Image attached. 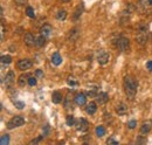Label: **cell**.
I'll return each mask as SVG.
<instances>
[{"instance_id":"39","label":"cell","mask_w":152,"mask_h":145,"mask_svg":"<svg viewBox=\"0 0 152 145\" xmlns=\"http://www.w3.org/2000/svg\"><path fill=\"white\" fill-rule=\"evenodd\" d=\"M146 68H148L149 70H152V61H149V62L146 63Z\"/></svg>"},{"instance_id":"11","label":"cell","mask_w":152,"mask_h":145,"mask_svg":"<svg viewBox=\"0 0 152 145\" xmlns=\"http://www.w3.org/2000/svg\"><path fill=\"white\" fill-rule=\"evenodd\" d=\"M152 127V121H146V122H144L143 124H142V127H140V133L142 135H146V133H149L150 132V130H151Z\"/></svg>"},{"instance_id":"28","label":"cell","mask_w":152,"mask_h":145,"mask_svg":"<svg viewBox=\"0 0 152 145\" xmlns=\"http://www.w3.org/2000/svg\"><path fill=\"white\" fill-rule=\"evenodd\" d=\"M26 14H27L29 18H32V19L35 18V13H34V10H33L32 7H27V8H26Z\"/></svg>"},{"instance_id":"4","label":"cell","mask_w":152,"mask_h":145,"mask_svg":"<svg viewBox=\"0 0 152 145\" xmlns=\"http://www.w3.org/2000/svg\"><path fill=\"white\" fill-rule=\"evenodd\" d=\"M138 8L142 12H149L150 10H152V0H139Z\"/></svg>"},{"instance_id":"35","label":"cell","mask_w":152,"mask_h":145,"mask_svg":"<svg viewBox=\"0 0 152 145\" xmlns=\"http://www.w3.org/2000/svg\"><path fill=\"white\" fill-rule=\"evenodd\" d=\"M107 144H115V145H117V144H118V142H117V141H115L114 138H108V139H107Z\"/></svg>"},{"instance_id":"38","label":"cell","mask_w":152,"mask_h":145,"mask_svg":"<svg viewBox=\"0 0 152 145\" xmlns=\"http://www.w3.org/2000/svg\"><path fill=\"white\" fill-rule=\"evenodd\" d=\"M15 2H17L19 6H22V5H25V4L27 2V0H15Z\"/></svg>"},{"instance_id":"15","label":"cell","mask_w":152,"mask_h":145,"mask_svg":"<svg viewBox=\"0 0 152 145\" xmlns=\"http://www.w3.org/2000/svg\"><path fill=\"white\" fill-rule=\"evenodd\" d=\"M116 112H117L118 115L123 116V115H125V114L128 112V107H126L124 103H119V104H117V107H116Z\"/></svg>"},{"instance_id":"40","label":"cell","mask_w":152,"mask_h":145,"mask_svg":"<svg viewBox=\"0 0 152 145\" xmlns=\"http://www.w3.org/2000/svg\"><path fill=\"white\" fill-rule=\"evenodd\" d=\"M63 2H68V1H70V0H62Z\"/></svg>"},{"instance_id":"2","label":"cell","mask_w":152,"mask_h":145,"mask_svg":"<svg viewBox=\"0 0 152 145\" xmlns=\"http://www.w3.org/2000/svg\"><path fill=\"white\" fill-rule=\"evenodd\" d=\"M116 47L118 48V51L123 52V53H128L130 51V41L129 39L126 37H118L117 40V43H116Z\"/></svg>"},{"instance_id":"33","label":"cell","mask_w":152,"mask_h":145,"mask_svg":"<svg viewBox=\"0 0 152 145\" xmlns=\"http://www.w3.org/2000/svg\"><path fill=\"white\" fill-rule=\"evenodd\" d=\"M136 127H137V122H136L134 119L130 121V122H128V127H129V129H131V130H132V129H134Z\"/></svg>"},{"instance_id":"37","label":"cell","mask_w":152,"mask_h":145,"mask_svg":"<svg viewBox=\"0 0 152 145\" xmlns=\"http://www.w3.org/2000/svg\"><path fill=\"white\" fill-rule=\"evenodd\" d=\"M35 75H37V77H38V78H42V77H43V72H42V70H40V69L37 70Z\"/></svg>"},{"instance_id":"32","label":"cell","mask_w":152,"mask_h":145,"mask_svg":"<svg viewBox=\"0 0 152 145\" xmlns=\"http://www.w3.org/2000/svg\"><path fill=\"white\" fill-rule=\"evenodd\" d=\"M42 138H43V136H39L38 138H35V139H33V141H31V142H29V144L31 145H35V144H38V143H40V142H41V141H42Z\"/></svg>"},{"instance_id":"21","label":"cell","mask_w":152,"mask_h":145,"mask_svg":"<svg viewBox=\"0 0 152 145\" xmlns=\"http://www.w3.org/2000/svg\"><path fill=\"white\" fill-rule=\"evenodd\" d=\"M45 43H46V36L43 35L39 36L38 39H37V41H35V46L37 47H43Z\"/></svg>"},{"instance_id":"5","label":"cell","mask_w":152,"mask_h":145,"mask_svg":"<svg viewBox=\"0 0 152 145\" xmlns=\"http://www.w3.org/2000/svg\"><path fill=\"white\" fill-rule=\"evenodd\" d=\"M109 59H110V56H109V54L105 51H99L98 52V54H97V62L99 64H102V66L107 64L108 61H109Z\"/></svg>"},{"instance_id":"23","label":"cell","mask_w":152,"mask_h":145,"mask_svg":"<svg viewBox=\"0 0 152 145\" xmlns=\"http://www.w3.org/2000/svg\"><path fill=\"white\" fill-rule=\"evenodd\" d=\"M12 62V57L10 55H2L1 56V63L2 64H10Z\"/></svg>"},{"instance_id":"34","label":"cell","mask_w":152,"mask_h":145,"mask_svg":"<svg viewBox=\"0 0 152 145\" xmlns=\"http://www.w3.org/2000/svg\"><path fill=\"white\" fill-rule=\"evenodd\" d=\"M14 104H15V107H17L18 109H23V108H25V103H23V102L15 101V102H14Z\"/></svg>"},{"instance_id":"17","label":"cell","mask_w":152,"mask_h":145,"mask_svg":"<svg viewBox=\"0 0 152 145\" xmlns=\"http://www.w3.org/2000/svg\"><path fill=\"white\" fill-rule=\"evenodd\" d=\"M86 111H87V114H89V115H94L96 111H97V105H96L95 102H90V103L87 105Z\"/></svg>"},{"instance_id":"24","label":"cell","mask_w":152,"mask_h":145,"mask_svg":"<svg viewBox=\"0 0 152 145\" xmlns=\"http://www.w3.org/2000/svg\"><path fill=\"white\" fill-rule=\"evenodd\" d=\"M64 107L66 109H73V101L70 100V95L67 96V98L64 101Z\"/></svg>"},{"instance_id":"6","label":"cell","mask_w":152,"mask_h":145,"mask_svg":"<svg viewBox=\"0 0 152 145\" xmlns=\"http://www.w3.org/2000/svg\"><path fill=\"white\" fill-rule=\"evenodd\" d=\"M32 66H33V63H32V61L28 60V59L20 60L19 62H18V68H19L20 70H27V69H29Z\"/></svg>"},{"instance_id":"10","label":"cell","mask_w":152,"mask_h":145,"mask_svg":"<svg viewBox=\"0 0 152 145\" xmlns=\"http://www.w3.org/2000/svg\"><path fill=\"white\" fill-rule=\"evenodd\" d=\"M75 102H76V104L80 105V107L84 105L86 102H87V96H86V94H83V92H78L75 97Z\"/></svg>"},{"instance_id":"14","label":"cell","mask_w":152,"mask_h":145,"mask_svg":"<svg viewBox=\"0 0 152 145\" xmlns=\"http://www.w3.org/2000/svg\"><path fill=\"white\" fill-rule=\"evenodd\" d=\"M96 97H97L96 101H97V103H99V104H104V103H107L108 100H109V95H108L107 92H99V94H97Z\"/></svg>"},{"instance_id":"30","label":"cell","mask_w":152,"mask_h":145,"mask_svg":"<svg viewBox=\"0 0 152 145\" xmlns=\"http://www.w3.org/2000/svg\"><path fill=\"white\" fill-rule=\"evenodd\" d=\"M28 84L31 86V87H34V86H37V77H29L28 78Z\"/></svg>"},{"instance_id":"12","label":"cell","mask_w":152,"mask_h":145,"mask_svg":"<svg viewBox=\"0 0 152 145\" xmlns=\"http://www.w3.org/2000/svg\"><path fill=\"white\" fill-rule=\"evenodd\" d=\"M88 127H89V124H88V122L84 118H80L78 119V122H77V130L78 131L84 132V131L88 130Z\"/></svg>"},{"instance_id":"18","label":"cell","mask_w":152,"mask_h":145,"mask_svg":"<svg viewBox=\"0 0 152 145\" xmlns=\"http://www.w3.org/2000/svg\"><path fill=\"white\" fill-rule=\"evenodd\" d=\"M29 77H31V76H29L28 74H22L19 77V80H18V83H19L20 87H25L26 83H28V78H29Z\"/></svg>"},{"instance_id":"26","label":"cell","mask_w":152,"mask_h":145,"mask_svg":"<svg viewBox=\"0 0 152 145\" xmlns=\"http://www.w3.org/2000/svg\"><path fill=\"white\" fill-rule=\"evenodd\" d=\"M56 18L58 20H64V19L67 18V12L64 11V10H61V11H58L56 14Z\"/></svg>"},{"instance_id":"7","label":"cell","mask_w":152,"mask_h":145,"mask_svg":"<svg viewBox=\"0 0 152 145\" xmlns=\"http://www.w3.org/2000/svg\"><path fill=\"white\" fill-rule=\"evenodd\" d=\"M14 80H15L14 72H12V70H10L6 74V77H5V86H6V88H11L12 84L14 83Z\"/></svg>"},{"instance_id":"25","label":"cell","mask_w":152,"mask_h":145,"mask_svg":"<svg viewBox=\"0 0 152 145\" xmlns=\"http://www.w3.org/2000/svg\"><path fill=\"white\" fill-rule=\"evenodd\" d=\"M104 133H105V129L103 127L99 125V127H96V135H97V137H103Z\"/></svg>"},{"instance_id":"1","label":"cell","mask_w":152,"mask_h":145,"mask_svg":"<svg viewBox=\"0 0 152 145\" xmlns=\"http://www.w3.org/2000/svg\"><path fill=\"white\" fill-rule=\"evenodd\" d=\"M124 91H125V95L128 96L129 100H133L136 94H137V88H138V83L137 81L133 78L132 76H125L124 77Z\"/></svg>"},{"instance_id":"27","label":"cell","mask_w":152,"mask_h":145,"mask_svg":"<svg viewBox=\"0 0 152 145\" xmlns=\"http://www.w3.org/2000/svg\"><path fill=\"white\" fill-rule=\"evenodd\" d=\"M0 144L1 145H8L10 144V136L8 135H4L0 139Z\"/></svg>"},{"instance_id":"29","label":"cell","mask_w":152,"mask_h":145,"mask_svg":"<svg viewBox=\"0 0 152 145\" xmlns=\"http://www.w3.org/2000/svg\"><path fill=\"white\" fill-rule=\"evenodd\" d=\"M88 96L90 97H94V96H97V88H91V89H88Z\"/></svg>"},{"instance_id":"9","label":"cell","mask_w":152,"mask_h":145,"mask_svg":"<svg viewBox=\"0 0 152 145\" xmlns=\"http://www.w3.org/2000/svg\"><path fill=\"white\" fill-rule=\"evenodd\" d=\"M52 32H53V28H52V26L50 25H48V23H46V25H43L41 28H40V34L43 36H46V37H48V36L52 34Z\"/></svg>"},{"instance_id":"31","label":"cell","mask_w":152,"mask_h":145,"mask_svg":"<svg viewBox=\"0 0 152 145\" xmlns=\"http://www.w3.org/2000/svg\"><path fill=\"white\" fill-rule=\"evenodd\" d=\"M74 123H75L74 117H73V116H70V115H69V116H67V124H68L69 127H72Z\"/></svg>"},{"instance_id":"22","label":"cell","mask_w":152,"mask_h":145,"mask_svg":"<svg viewBox=\"0 0 152 145\" xmlns=\"http://www.w3.org/2000/svg\"><path fill=\"white\" fill-rule=\"evenodd\" d=\"M82 11H83V5L81 4V5H80V6L76 8L75 13H74V17H73V18H74V20H77V19L81 17V14H82Z\"/></svg>"},{"instance_id":"3","label":"cell","mask_w":152,"mask_h":145,"mask_svg":"<svg viewBox=\"0 0 152 145\" xmlns=\"http://www.w3.org/2000/svg\"><path fill=\"white\" fill-rule=\"evenodd\" d=\"M23 124H25L23 117H21V116H15V117H13V118L7 123V127H8V129H14V127H21V125H23Z\"/></svg>"},{"instance_id":"16","label":"cell","mask_w":152,"mask_h":145,"mask_svg":"<svg viewBox=\"0 0 152 145\" xmlns=\"http://www.w3.org/2000/svg\"><path fill=\"white\" fill-rule=\"evenodd\" d=\"M52 62H53V64H55V66H60V64H61L62 57H61V55H60L58 52H55L54 54L52 55Z\"/></svg>"},{"instance_id":"36","label":"cell","mask_w":152,"mask_h":145,"mask_svg":"<svg viewBox=\"0 0 152 145\" xmlns=\"http://www.w3.org/2000/svg\"><path fill=\"white\" fill-rule=\"evenodd\" d=\"M68 84H69V86H76V84H77V82H76L74 78L69 77V78H68Z\"/></svg>"},{"instance_id":"19","label":"cell","mask_w":152,"mask_h":145,"mask_svg":"<svg viewBox=\"0 0 152 145\" xmlns=\"http://www.w3.org/2000/svg\"><path fill=\"white\" fill-rule=\"evenodd\" d=\"M52 101H53V103H55V104L61 103V101H62V95H61L58 91H54V92H53V96H52Z\"/></svg>"},{"instance_id":"20","label":"cell","mask_w":152,"mask_h":145,"mask_svg":"<svg viewBox=\"0 0 152 145\" xmlns=\"http://www.w3.org/2000/svg\"><path fill=\"white\" fill-rule=\"evenodd\" d=\"M77 37H78V28H73V29L69 32L68 39L72 40V41H75Z\"/></svg>"},{"instance_id":"13","label":"cell","mask_w":152,"mask_h":145,"mask_svg":"<svg viewBox=\"0 0 152 145\" xmlns=\"http://www.w3.org/2000/svg\"><path fill=\"white\" fill-rule=\"evenodd\" d=\"M35 41H37V39L33 36L32 33H27V34L25 35V43H26L28 47H33V46L35 45Z\"/></svg>"},{"instance_id":"8","label":"cell","mask_w":152,"mask_h":145,"mask_svg":"<svg viewBox=\"0 0 152 145\" xmlns=\"http://www.w3.org/2000/svg\"><path fill=\"white\" fill-rule=\"evenodd\" d=\"M148 40V33H146V28H142L138 33L137 36V41L139 42V45H144Z\"/></svg>"}]
</instances>
